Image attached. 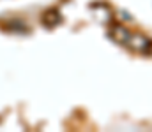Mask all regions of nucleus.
I'll list each match as a JSON object with an SVG mask.
<instances>
[{"instance_id": "obj_1", "label": "nucleus", "mask_w": 152, "mask_h": 132, "mask_svg": "<svg viewBox=\"0 0 152 132\" xmlns=\"http://www.w3.org/2000/svg\"><path fill=\"white\" fill-rule=\"evenodd\" d=\"M126 46L129 49H133L134 53H140V55H147V53L152 51V41L147 35L140 34V32H131Z\"/></svg>"}, {"instance_id": "obj_2", "label": "nucleus", "mask_w": 152, "mask_h": 132, "mask_svg": "<svg viewBox=\"0 0 152 132\" xmlns=\"http://www.w3.org/2000/svg\"><path fill=\"white\" fill-rule=\"evenodd\" d=\"M129 35H131V30H129L127 27H124L122 23H113V25L110 27V37L113 39L115 43L124 44V46H126L127 39H129Z\"/></svg>"}, {"instance_id": "obj_3", "label": "nucleus", "mask_w": 152, "mask_h": 132, "mask_svg": "<svg viewBox=\"0 0 152 132\" xmlns=\"http://www.w3.org/2000/svg\"><path fill=\"white\" fill-rule=\"evenodd\" d=\"M60 21H62V14H60L57 9H50V11H46L44 16H42V23H44V27H48V28H55Z\"/></svg>"}]
</instances>
